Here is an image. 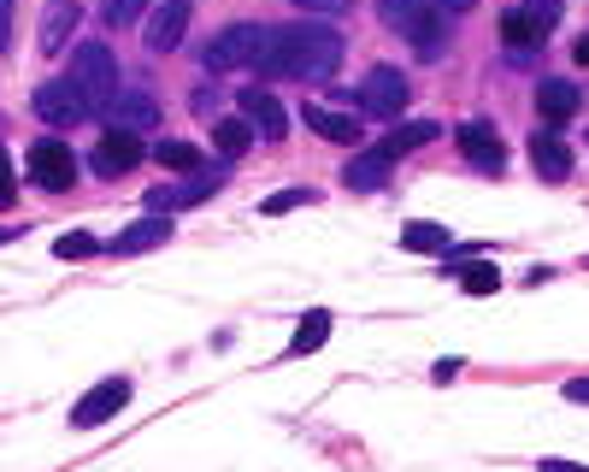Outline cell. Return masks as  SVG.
Returning <instances> with one entry per match:
<instances>
[{
	"mask_svg": "<svg viewBox=\"0 0 589 472\" xmlns=\"http://www.w3.org/2000/svg\"><path fill=\"white\" fill-rule=\"evenodd\" d=\"M301 7H307V12H342L349 0H301Z\"/></svg>",
	"mask_w": 589,
	"mask_h": 472,
	"instance_id": "obj_36",
	"label": "cell"
},
{
	"mask_svg": "<svg viewBox=\"0 0 589 472\" xmlns=\"http://www.w3.org/2000/svg\"><path fill=\"white\" fill-rule=\"evenodd\" d=\"M213 190H218V172H201V178H189V183H171V190H153V195H148V207L165 218L171 207H195V201H206Z\"/></svg>",
	"mask_w": 589,
	"mask_h": 472,
	"instance_id": "obj_16",
	"label": "cell"
},
{
	"mask_svg": "<svg viewBox=\"0 0 589 472\" xmlns=\"http://www.w3.org/2000/svg\"><path fill=\"white\" fill-rule=\"evenodd\" d=\"M465 290H472V296H495L501 290V272H495V266H465Z\"/></svg>",
	"mask_w": 589,
	"mask_h": 472,
	"instance_id": "obj_28",
	"label": "cell"
},
{
	"mask_svg": "<svg viewBox=\"0 0 589 472\" xmlns=\"http://www.w3.org/2000/svg\"><path fill=\"white\" fill-rule=\"evenodd\" d=\"M460 148H465V160H472L478 172H501V165H507V148H501V130L490 125V118H465Z\"/></svg>",
	"mask_w": 589,
	"mask_h": 472,
	"instance_id": "obj_10",
	"label": "cell"
},
{
	"mask_svg": "<svg viewBox=\"0 0 589 472\" xmlns=\"http://www.w3.org/2000/svg\"><path fill=\"white\" fill-rule=\"evenodd\" d=\"M578 100H583V95L571 89L566 77H548V83H536V112H543L548 125H566V118L578 112Z\"/></svg>",
	"mask_w": 589,
	"mask_h": 472,
	"instance_id": "obj_19",
	"label": "cell"
},
{
	"mask_svg": "<svg viewBox=\"0 0 589 472\" xmlns=\"http://www.w3.org/2000/svg\"><path fill=\"white\" fill-rule=\"evenodd\" d=\"M401 248H413V255H442L448 230L442 225H425V218H407V225H401Z\"/></svg>",
	"mask_w": 589,
	"mask_h": 472,
	"instance_id": "obj_22",
	"label": "cell"
},
{
	"mask_svg": "<svg viewBox=\"0 0 589 472\" xmlns=\"http://www.w3.org/2000/svg\"><path fill=\"white\" fill-rule=\"evenodd\" d=\"M419 142H437V125H430V118H413V125H401V130H395V137L384 142V154L401 160V154H413Z\"/></svg>",
	"mask_w": 589,
	"mask_h": 472,
	"instance_id": "obj_25",
	"label": "cell"
},
{
	"mask_svg": "<svg viewBox=\"0 0 589 472\" xmlns=\"http://www.w3.org/2000/svg\"><path fill=\"white\" fill-rule=\"evenodd\" d=\"M100 112H107V130H125V137H142V130L160 125V100L142 95V89H130V95L118 89Z\"/></svg>",
	"mask_w": 589,
	"mask_h": 472,
	"instance_id": "obj_9",
	"label": "cell"
},
{
	"mask_svg": "<svg viewBox=\"0 0 589 472\" xmlns=\"http://www.w3.org/2000/svg\"><path fill=\"white\" fill-rule=\"evenodd\" d=\"M136 12H142V0H100V19H107L113 30L136 24Z\"/></svg>",
	"mask_w": 589,
	"mask_h": 472,
	"instance_id": "obj_29",
	"label": "cell"
},
{
	"mask_svg": "<svg viewBox=\"0 0 589 472\" xmlns=\"http://www.w3.org/2000/svg\"><path fill=\"white\" fill-rule=\"evenodd\" d=\"M566 401H583L589 408V378H566Z\"/></svg>",
	"mask_w": 589,
	"mask_h": 472,
	"instance_id": "obj_33",
	"label": "cell"
},
{
	"mask_svg": "<svg viewBox=\"0 0 589 472\" xmlns=\"http://www.w3.org/2000/svg\"><path fill=\"white\" fill-rule=\"evenodd\" d=\"M360 100H366V112H377V118H401L407 112V77L395 72V65H372L366 83H360Z\"/></svg>",
	"mask_w": 589,
	"mask_h": 472,
	"instance_id": "obj_7",
	"label": "cell"
},
{
	"mask_svg": "<svg viewBox=\"0 0 589 472\" xmlns=\"http://www.w3.org/2000/svg\"><path fill=\"white\" fill-rule=\"evenodd\" d=\"M0 243H12V230H0Z\"/></svg>",
	"mask_w": 589,
	"mask_h": 472,
	"instance_id": "obj_39",
	"label": "cell"
},
{
	"mask_svg": "<svg viewBox=\"0 0 589 472\" xmlns=\"http://www.w3.org/2000/svg\"><path fill=\"white\" fill-rule=\"evenodd\" d=\"M213 142H218L231 160H242V154H248V148H254V125H248V118H242V112H236V118H218Z\"/></svg>",
	"mask_w": 589,
	"mask_h": 472,
	"instance_id": "obj_23",
	"label": "cell"
},
{
	"mask_svg": "<svg viewBox=\"0 0 589 472\" xmlns=\"http://www.w3.org/2000/svg\"><path fill=\"white\" fill-rule=\"evenodd\" d=\"M236 107H242V118H248L259 137H271V142L289 137V112H283V100H277L271 89H242Z\"/></svg>",
	"mask_w": 589,
	"mask_h": 472,
	"instance_id": "obj_11",
	"label": "cell"
},
{
	"mask_svg": "<svg viewBox=\"0 0 589 472\" xmlns=\"http://www.w3.org/2000/svg\"><path fill=\"white\" fill-rule=\"evenodd\" d=\"M19 195V178H12V160H7V148H0V207Z\"/></svg>",
	"mask_w": 589,
	"mask_h": 472,
	"instance_id": "obj_32",
	"label": "cell"
},
{
	"mask_svg": "<svg viewBox=\"0 0 589 472\" xmlns=\"http://www.w3.org/2000/svg\"><path fill=\"white\" fill-rule=\"evenodd\" d=\"M30 107H36V118L47 130H77V125H89V100H83V89L72 77H54V83H42L36 95H30Z\"/></svg>",
	"mask_w": 589,
	"mask_h": 472,
	"instance_id": "obj_3",
	"label": "cell"
},
{
	"mask_svg": "<svg viewBox=\"0 0 589 472\" xmlns=\"http://www.w3.org/2000/svg\"><path fill=\"white\" fill-rule=\"evenodd\" d=\"M118 408H130V378H100L95 390L72 408V426L77 431H95V426H107Z\"/></svg>",
	"mask_w": 589,
	"mask_h": 472,
	"instance_id": "obj_6",
	"label": "cell"
},
{
	"mask_svg": "<svg viewBox=\"0 0 589 472\" xmlns=\"http://www.w3.org/2000/svg\"><path fill=\"white\" fill-rule=\"evenodd\" d=\"M153 160L171 165V172H195L201 165V148L195 142H178V137H165V142H153Z\"/></svg>",
	"mask_w": 589,
	"mask_h": 472,
	"instance_id": "obj_26",
	"label": "cell"
},
{
	"mask_svg": "<svg viewBox=\"0 0 589 472\" xmlns=\"http://www.w3.org/2000/svg\"><path fill=\"white\" fill-rule=\"evenodd\" d=\"M307 201H313V190H283V195H266V201H259V213L277 218V213H289V207H307Z\"/></svg>",
	"mask_w": 589,
	"mask_h": 472,
	"instance_id": "obj_30",
	"label": "cell"
},
{
	"mask_svg": "<svg viewBox=\"0 0 589 472\" xmlns=\"http://www.w3.org/2000/svg\"><path fill=\"white\" fill-rule=\"evenodd\" d=\"M307 125H313V137H324V142H360V118H349V112H336V107H324V100H307Z\"/></svg>",
	"mask_w": 589,
	"mask_h": 472,
	"instance_id": "obj_17",
	"label": "cell"
},
{
	"mask_svg": "<svg viewBox=\"0 0 589 472\" xmlns=\"http://www.w3.org/2000/svg\"><path fill=\"white\" fill-rule=\"evenodd\" d=\"M501 36H507L513 60H518V54H536V47H543V30H536L525 12H507V19H501Z\"/></svg>",
	"mask_w": 589,
	"mask_h": 472,
	"instance_id": "obj_24",
	"label": "cell"
},
{
	"mask_svg": "<svg viewBox=\"0 0 589 472\" xmlns=\"http://www.w3.org/2000/svg\"><path fill=\"white\" fill-rule=\"evenodd\" d=\"M72 83L83 89L89 107H107V100L118 95V60L107 54V47L83 42V47H72Z\"/></svg>",
	"mask_w": 589,
	"mask_h": 472,
	"instance_id": "obj_5",
	"label": "cell"
},
{
	"mask_svg": "<svg viewBox=\"0 0 589 472\" xmlns=\"http://www.w3.org/2000/svg\"><path fill=\"white\" fill-rule=\"evenodd\" d=\"M531 148V165H536V178H548V183H566L571 178V148L554 137V130H536V137L525 142Z\"/></svg>",
	"mask_w": 589,
	"mask_h": 472,
	"instance_id": "obj_13",
	"label": "cell"
},
{
	"mask_svg": "<svg viewBox=\"0 0 589 472\" xmlns=\"http://www.w3.org/2000/svg\"><path fill=\"white\" fill-rule=\"evenodd\" d=\"M183 30H189V0H160V7L148 12V24H142V42L153 54H171V47L183 42Z\"/></svg>",
	"mask_w": 589,
	"mask_h": 472,
	"instance_id": "obj_12",
	"label": "cell"
},
{
	"mask_svg": "<svg viewBox=\"0 0 589 472\" xmlns=\"http://www.w3.org/2000/svg\"><path fill=\"white\" fill-rule=\"evenodd\" d=\"M342 54H349V42H342L336 30H324V24H283V30H271L266 54H259V72H266V77L319 83V77H331L342 65Z\"/></svg>",
	"mask_w": 589,
	"mask_h": 472,
	"instance_id": "obj_1",
	"label": "cell"
},
{
	"mask_svg": "<svg viewBox=\"0 0 589 472\" xmlns=\"http://www.w3.org/2000/svg\"><path fill=\"white\" fill-rule=\"evenodd\" d=\"M525 19H531V24L548 36V24L560 19V0H525Z\"/></svg>",
	"mask_w": 589,
	"mask_h": 472,
	"instance_id": "obj_31",
	"label": "cell"
},
{
	"mask_svg": "<svg viewBox=\"0 0 589 472\" xmlns=\"http://www.w3.org/2000/svg\"><path fill=\"white\" fill-rule=\"evenodd\" d=\"M165 236H171V218L153 213V218H142V225H130L125 236H113V255H142V248H160Z\"/></svg>",
	"mask_w": 589,
	"mask_h": 472,
	"instance_id": "obj_21",
	"label": "cell"
},
{
	"mask_svg": "<svg viewBox=\"0 0 589 472\" xmlns=\"http://www.w3.org/2000/svg\"><path fill=\"white\" fill-rule=\"evenodd\" d=\"M389 154H384V148H372V154H354L349 160V172H342V183H349V190H384V183H389Z\"/></svg>",
	"mask_w": 589,
	"mask_h": 472,
	"instance_id": "obj_20",
	"label": "cell"
},
{
	"mask_svg": "<svg viewBox=\"0 0 589 472\" xmlns=\"http://www.w3.org/2000/svg\"><path fill=\"white\" fill-rule=\"evenodd\" d=\"M130 165H142V137H125V130H107V137L95 142V172H130Z\"/></svg>",
	"mask_w": 589,
	"mask_h": 472,
	"instance_id": "obj_14",
	"label": "cell"
},
{
	"mask_svg": "<svg viewBox=\"0 0 589 472\" xmlns=\"http://www.w3.org/2000/svg\"><path fill=\"white\" fill-rule=\"evenodd\" d=\"M7 36H12V0H0V47H7Z\"/></svg>",
	"mask_w": 589,
	"mask_h": 472,
	"instance_id": "obj_35",
	"label": "cell"
},
{
	"mask_svg": "<svg viewBox=\"0 0 589 472\" xmlns=\"http://www.w3.org/2000/svg\"><path fill=\"white\" fill-rule=\"evenodd\" d=\"M331 331H336V319H331V308H313V313H301V325H294V336H289V361H301V354H313V348H324L331 343Z\"/></svg>",
	"mask_w": 589,
	"mask_h": 472,
	"instance_id": "obj_18",
	"label": "cell"
},
{
	"mask_svg": "<svg viewBox=\"0 0 589 472\" xmlns=\"http://www.w3.org/2000/svg\"><path fill=\"white\" fill-rule=\"evenodd\" d=\"M571 60H578V65H589V36H578V47H571Z\"/></svg>",
	"mask_w": 589,
	"mask_h": 472,
	"instance_id": "obj_38",
	"label": "cell"
},
{
	"mask_svg": "<svg viewBox=\"0 0 589 472\" xmlns=\"http://www.w3.org/2000/svg\"><path fill=\"white\" fill-rule=\"evenodd\" d=\"M77 24H83V7H77V0H54V7L42 12V54H65Z\"/></svg>",
	"mask_w": 589,
	"mask_h": 472,
	"instance_id": "obj_15",
	"label": "cell"
},
{
	"mask_svg": "<svg viewBox=\"0 0 589 472\" xmlns=\"http://www.w3.org/2000/svg\"><path fill=\"white\" fill-rule=\"evenodd\" d=\"M271 30L266 24H224L213 42H206V65L213 72H236V65H259V54H266Z\"/></svg>",
	"mask_w": 589,
	"mask_h": 472,
	"instance_id": "obj_4",
	"label": "cell"
},
{
	"mask_svg": "<svg viewBox=\"0 0 589 472\" xmlns=\"http://www.w3.org/2000/svg\"><path fill=\"white\" fill-rule=\"evenodd\" d=\"M377 19H384L395 36H407L419 47V60H437L442 42H448V24L430 0H377Z\"/></svg>",
	"mask_w": 589,
	"mask_h": 472,
	"instance_id": "obj_2",
	"label": "cell"
},
{
	"mask_svg": "<svg viewBox=\"0 0 589 472\" xmlns=\"http://www.w3.org/2000/svg\"><path fill=\"white\" fill-rule=\"evenodd\" d=\"M536 472H589V466H578V461H560V454H548V461L536 466Z\"/></svg>",
	"mask_w": 589,
	"mask_h": 472,
	"instance_id": "obj_34",
	"label": "cell"
},
{
	"mask_svg": "<svg viewBox=\"0 0 589 472\" xmlns=\"http://www.w3.org/2000/svg\"><path fill=\"white\" fill-rule=\"evenodd\" d=\"M95 248H100V243H95L89 230H65L60 243H54V255H60V260H89Z\"/></svg>",
	"mask_w": 589,
	"mask_h": 472,
	"instance_id": "obj_27",
	"label": "cell"
},
{
	"mask_svg": "<svg viewBox=\"0 0 589 472\" xmlns=\"http://www.w3.org/2000/svg\"><path fill=\"white\" fill-rule=\"evenodd\" d=\"M72 178H77V160H72L65 142H36L30 148V183H36V190L60 195V190H72Z\"/></svg>",
	"mask_w": 589,
	"mask_h": 472,
	"instance_id": "obj_8",
	"label": "cell"
},
{
	"mask_svg": "<svg viewBox=\"0 0 589 472\" xmlns=\"http://www.w3.org/2000/svg\"><path fill=\"white\" fill-rule=\"evenodd\" d=\"M437 12H465V7H478V0H430Z\"/></svg>",
	"mask_w": 589,
	"mask_h": 472,
	"instance_id": "obj_37",
	"label": "cell"
}]
</instances>
